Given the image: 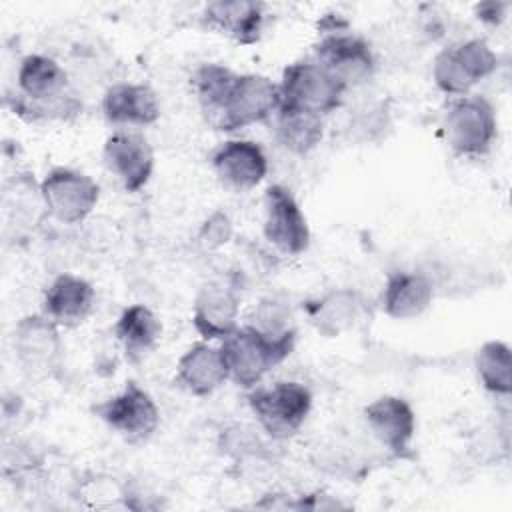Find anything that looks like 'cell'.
<instances>
[{
    "label": "cell",
    "mask_w": 512,
    "mask_h": 512,
    "mask_svg": "<svg viewBox=\"0 0 512 512\" xmlns=\"http://www.w3.org/2000/svg\"><path fill=\"white\" fill-rule=\"evenodd\" d=\"M312 58L346 90L366 84L376 70V58L368 40L350 32L346 26L324 30L314 44Z\"/></svg>",
    "instance_id": "cell-8"
},
{
    "label": "cell",
    "mask_w": 512,
    "mask_h": 512,
    "mask_svg": "<svg viewBox=\"0 0 512 512\" xmlns=\"http://www.w3.org/2000/svg\"><path fill=\"white\" fill-rule=\"evenodd\" d=\"M262 206V232L268 244L284 256L306 252L310 246V226L294 194L282 184H272L264 192Z\"/></svg>",
    "instance_id": "cell-11"
},
{
    "label": "cell",
    "mask_w": 512,
    "mask_h": 512,
    "mask_svg": "<svg viewBox=\"0 0 512 512\" xmlns=\"http://www.w3.org/2000/svg\"><path fill=\"white\" fill-rule=\"evenodd\" d=\"M96 304L94 286L74 274L56 276L42 298V314L60 328H76L92 314Z\"/></svg>",
    "instance_id": "cell-18"
},
{
    "label": "cell",
    "mask_w": 512,
    "mask_h": 512,
    "mask_svg": "<svg viewBox=\"0 0 512 512\" xmlns=\"http://www.w3.org/2000/svg\"><path fill=\"white\" fill-rule=\"evenodd\" d=\"M248 404L270 438L288 440L304 426L312 410V392L302 382L280 380L252 388Z\"/></svg>",
    "instance_id": "cell-4"
},
{
    "label": "cell",
    "mask_w": 512,
    "mask_h": 512,
    "mask_svg": "<svg viewBox=\"0 0 512 512\" xmlns=\"http://www.w3.org/2000/svg\"><path fill=\"white\" fill-rule=\"evenodd\" d=\"M364 420L372 436L396 458L410 452L416 434V414L408 400L384 394L364 408Z\"/></svg>",
    "instance_id": "cell-15"
},
{
    "label": "cell",
    "mask_w": 512,
    "mask_h": 512,
    "mask_svg": "<svg viewBox=\"0 0 512 512\" xmlns=\"http://www.w3.org/2000/svg\"><path fill=\"white\" fill-rule=\"evenodd\" d=\"M274 122L276 140L292 154H308L322 142L324 116L280 106L274 114Z\"/></svg>",
    "instance_id": "cell-24"
},
{
    "label": "cell",
    "mask_w": 512,
    "mask_h": 512,
    "mask_svg": "<svg viewBox=\"0 0 512 512\" xmlns=\"http://www.w3.org/2000/svg\"><path fill=\"white\" fill-rule=\"evenodd\" d=\"M498 56L484 38H468L442 48L432 62V80L446 96H466L470 90L492 76Z\"/></svg>",
    "instance_id": "cell-6"
},
{
    "label": "cell",
    "mask_w": 512,
    "mask_h": 512,
    "mask_svg": "<svg viewBox=\"0 0 512 512\" xmlns=\"http://www.w3.org/2000/svg\"><path fill=\"white\" fill-rule=\"evenodd\" d=\"M434 300V284L422 272L398 270L388 274L380 306L388 318L394 320H412L422 316Z\"/></svg>",
    "instance_id": "cell-21"
},
{
    "label": "cell",
    "mask_w": 512,
    "mask_h": 512,
    "mask_svg": "<svg viewBox=\"0 0 512 512\" xmlns=\"http://www.w3.org/2000/svg\"><path fill=\"white\" fill-rule=\"evenodd\" d=\"M240 296L224 282L204 284L192 306V324L202 340L214 342L230 336L240 324Z\"/></svg>",
    "instance_id": "cell-16"
},
{
    "label": "cell",
    "mask_w": 512,
    "mask_h": 512,
    "mask_svg": "<svg viewBox=\"0 0 512 512\" xmlns=\"http://www.w3.org/2000/svg\"><path fill=\"white\" fill-rule=\"evenodd\" d=\"M230 232H232V228H230V220L226 218V214L216 212L214 216H210L204 222L198 238H200V242L204 246L218 248V246H222L230 238Z\"/></svg>",
    "instance_id": "cell-28"
},
{
    "label": "cell",
    "mask_w": 512,
    "mask_h": 512,
    "mask_svg": "<svg viewBox=\"0 0 512 512\" xmlns=\"http://www.w3.org/2000/svg\"><path fill=\"white\" fill-rule=\"evenodd\" d=\"M474 368L480 384L494 396H510L512 392V352L502 340L484 342L474 354Z\"/></svg>",
    "instance_id": "cell-25"
},
{
    "label": "cell",
    "mask_w": 512,
    "mask_h": 512,
    "mask_svg": "<svg viewBox=\"0 0 512 512\" xmlns=\"http://www.w3.org/2000/svg\"><path fill=\"white\" fill-rule=\"evenodd\" d=\"M312 326L324 336H340L352 330L366 310L364 298L350 288H338L322 294L306 306Z\"/></svg>",
    "instance_id": "cell-22"
},
{
    "label": "cell",
    "mask_w": 512,
    "mask_h": 512,
    "mask_svg": "<svg viewBox=\"0 0 512 512\" xmlns=\"http://www.w3.org/2000/svg\"><path fill=\"white\" fill-rule=\"evenodd\" d=\"M234 78H236L234 70H230L224 64H216V62L200 64L194 70L192 90H194V96L198 100V106H200L206 122H210L216 116V112L220 110Z\"/></svg>",
    "instance_id": "cell-26"
},
{
    "label": "cell",
    "mask_w": 512,
    "mask_h": 512,
    "mask_svg": "<svg viewBox=\"0 0 512 512\" xmlns=\"http://www.w3.org/2000/svg\"><path fill=\"white\" fill-rule=\"evenodd\" d=\"M92 412L124 442H146L160 424V410L154 398L134 380H128L122 390L92 406Z\"/></svg>",
    "instance_id": "cell-9"
},
{
    "label": "cell",
    "mask_w": 512,
    "mask_h": 512,
    "mask_svg": "<svg viewBox=\"0 0 512 512\" xmlns=\"http://www.w3.org/2000/svg\"><path fill=\"white\" fill-rule=\"evenodd\" d=\"M42 206L60 224L84 222L100 200V186L88 174L56 166L38 184Z\"/></svg>",
    "instance_id": "cell-10"
},
{
    "label": "cell",
    "mask_w": 512,
    "mask_h": 512,
    "mask_svg": "<svg viewBox=\"0 0 512 512\" xmlns=\"http://www.w3.org/2000/svg\"><path fill=\"white\" fill-rule=\"evenodd\" d=\"M228 380V370L220 352L206 340L192 344L176 364V384L192 396L204 398Z\"/></svg>",
    "instance_id": "cell-20"
},
{
    "label": "cell",
    "mask_w": 512,
    "mask_h": 512,
    "mask_svg": "<svg viewBox=\"0 0 512 512\" xmlns=\"http://www.w3.org/2000/svg\"><path fill=\"white\" fill-rule=\"evenodd\" d=\"M60 326L46 314L22 316L12 332V348L20 368L34 376H50L62 360V336Z\"/></svg>",
    "instance_id": "cell-12"
},
{
    "label": "cell",
    "mask_w": 512,
    "mask_h": 512,
    "mask_svg": "<svg viewBox=\"0 0 512 512\" xmlns=\"http://www.w3.org/2000/svg\"><path fill=\"white\" fill-rule=\"evenodd\" d=\"M102 160L130 194L140 192L154 172V150L138 130H114L104 142Z\"/></svg>",
    "instance_id": "cell-13"
},
{
    "label": "cell",
    "mask_w": 512,
    "mask_h": 512,
    "mask_svg": "<svg viewBox=\"0 0 512 512\" xmlns=\"http://www.w3.org/2000/svg\"><path fill=\"white\" fill-rule=\"evenodd\" d=\"M296 340H274L250 324L238 326L220 340L228 380L240 388H256L264 376L290 356Z\"/></svg>",
    "instance_id": "cell-2"
},
{
    "label": "cell",
    "mask_w": 512,
    "mask_h": 512,
    "mask_svg": "<svg viewBox=\"0 0 512 512\" xmlns=\"http://www.w3.org/2000/svg\"><path fill=\"white\" fill-rule=\"evenodd\" d=\"M82 104L68 92L62 64L44 54H28L16 70L14 112L28 122L70 120Z\"/></svg>",
    "instance_id": "cell-1"
},
{
    "label": "cell",
    "mask_w": 512,
    "mask_h": 512,
    "mask_svg": "<svg viewBox=\"0 0 512 512\" xmlns=\"http://www.w3.org/2000/svg\"><path fill=\"white\" fill-rule=\"evenodd\" d=\"M200 20L208 30L250 46L262 36L264 6L254 0H214L204 6Z\"/></svg>",
    "instance_id": "cell-19"
},
{
    "label": "cell",
    "mask_w": 512,
    "mask_h": 512,
    "mask_svg": "<svg viewBox=\"0 0 512 512\" xmlns=\"http://www.w3.org/2000/svg\"><path fill=\"white\" fill-rule=\"evenodd\" d=\"M280 106L326 116L342 106L346 88L314 58L288 64L278 82Z\"/></svg>",
    "instance_id": "cell-7"
},
{
    "label": "cell",
    "mask_w": 512,
    "mask_h": 512,
    "mask_svg": "<svg viewBox=\"0 0 512 512\" xmlns=\"http://www.w3.org/2000/svg\"><path fill=\"white\" fill-rule=\"evenodd\" d=\"M274 340H296L292 314L276 300H262L246 322Z\"/></svg>",
    "instance_id": "cell-27"
},
{
    "label": "cell",
    "mask_w": 512,
    "mask_h": 512,
    "mask_svg": "<svg viewBox=\"0 0 512 512\" xmlns=\"http://www.w3.org/2000/svg\"><path fill=\"white\" fill-rule=\"evenodd\" d=\"M210 166L216 178L232 190H252L268 174V158L262 146L246 138L220 142L210 154Z\"/></svg>",
    "instance_id": "cell-14"
},
{
    "label": "cell",
    "mask_w": 512,
    "mask_h": 512,
    "mask_svg": "<svg viewBox=\"0 0 512 512\" xmlns=\"http://www.w3.org/2000/svg\"><path fill=\"white\" fill-rule=\"evenodd\" d=\"M114 336L122 346L126 360L138 364L156 350L162 336V324L148 306L132 304L120 312L114 324Z\"/></svg>",
    "instance_id": "cell-23"
},
{
    "label": "cell",
    "mask_w": 512,
    "mask_h": 512,
    "mask_svg": "<svg viewBox=\"0 0 512 512\" xmlns=\"http://www.w3.org/2000/svg\"><path fill=\"white\" fill-rule=\"evenodd\" d=\"M506 12H508V4L506 2H494V0H488V2H480L476 6V16L486 22V24H500L504 18H506Z\"/></svg>",
    "instance_id": "cell-29"
},
{
    "label": "cell",
    "mask_w": 512,
    "mask_h": 512,
    "mask_svg": "<svg viewBox=\"0 0 512 512\" xmlns=\"http://www.w3.org/2000/svg\"><path fill=\"white\" fill-rule=\"evenodd\" d=\"M102 116L118 130H136L160 118L156 92L146 84L116 82L102 96Z\"/></svg>",
    "instance_id": "cell-17"
},
{
    "label": "cell",
    "mask_w": 512,
    "mask_h": 512,
    "mask_svg": "<svg viewBox=\"0 0 512 512\" xmlns=\"http://www.w3.org/2000/svg\"><path fill=\"white\" fill-rule=\"evenodd\" d=\"M278 108H280L278 82L270 80L264 74L236 72V78L230 84L220 110L208 124L222 132H236L252 124L266 122L278 112Z\"/></svg>",
    "instance_id": "cell-5"
},
{
    "label": "cell",
    "mask_w": 512,
    "mask_h": 512,
    "mask_svg": "<svg viewBox=\"0 0 512 512\" xmlns=\"http://www.w3.org/2000/svg\"><path fill=\"white\" fill-rule=\"evenodd\" d=\"M442 132L454 154L480 158L490 152L498 136L496 108L480 94L458 96L446 108Z\"/></svg>",
    "instance_id": "cell-3"
}]
</instances>
